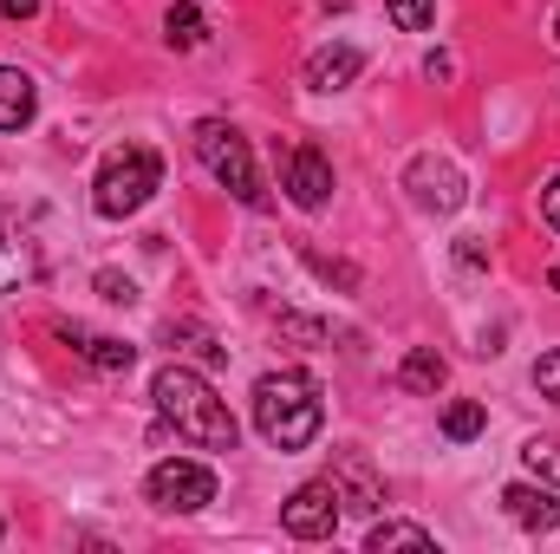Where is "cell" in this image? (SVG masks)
Returning <instances> with one entry per match:
<instances>
[{
	"instance_id": "cell-1",
	"label": "cell",
	"mask_w": 560,
	"mask_h": 554,
	"mask_svg": "<svg viewBox=\"0 0 560 554\" xmlns=\"http://www.w3.org/2000/svg\"><path fill=\"white\" fill-rule=\"evenodd\" d=\"M150 399H156L163 424H176V437L196 443V450H235V443H242L235 412H229V405L215 399V385H209L202 372H189V366H163V372L150 379Z\"/></svg>"
},
{
	"instance_id": "cell-2",
	"label": "cell",
	"mask_w": 560,
	"mask_h": 554,
	"mask_svg": "<svg viewBox=\"0 0 560 554\" xmlns=\"http://www.w3.org/2000/svg\"><path fill=\"white\" fill-rule=\"evenodd\" d=\"M326 424V405H319V385L306 372H268L255 385V430L275 443V450H306Z\"/></svg>"
},
{
	"instance_id": "cell-3",
	"label": "cell",
	"mask_w": 560,
	"mask_h": 554,
	"mask_svg": "<svg viewBox=\"0 0 560 554\" xmlns=\"http://www.w3.org/2000/svg\"><path fill=\"white\" fill-rule=\"evenodd\" d=\"M156 189H163V157H156L150 143H125V150H112V157L98 163L92 209L112 216V222H125V216H138Z\"/></svg>"
},
{
	"instance_id": "cell-4",
	"label": "cell",
	"mask_w": 560,
	"mask_h": 554,
	"mask_svg": "<svg viewBox=\"0 0 560 554\" xmlns=\"http://www.w3.org/2000/svg\"><path fill=\"white\" fill-rule=\"evenodd\" d=\"M196 157L209 163V176L235 196V203H248V209H268V189H261V176H255V157H248V138L235 131V125H222V118H202L196 125Z\"/></svg>"
},
{
	"instance_id": "cell-5",
	"label": "cell",
	"mask_w": 560,
	"mask_h": 554,
	"mask_svg": "<svg viewBox=\"0 0 560 554\" xmlns=\"http://www.w3.org/2000/svg\"><path fill=\"white\" fill-rule=\"evenodd\" d=\"M143 489H150L156 509H170V516H196V509L215 503V470H209V463H189V457H170V463L150 470Z\"/></svg>"
},
{
	"instance_id": "cell-6",
	"label": "cell",
	"mask_w": 560,
	"mask_h": 554,
	"mask_svg": "<svg viewBox=\"0 0 560 554\" xmlns=\"http://www.w3.org/2000/svg\"><path fill=\"white\" fill-rule=\"evenodd\" d=\"M280 529L300 535V542H326L339 529V483L319 476V483H300L287 503H280Z\"/></svg>"
},
{
	"instance_id": "cell-7",
	"label": "cell",
	"mask_w": 560,
	"mask_h": 554,
	"mask_svg": "<svg viewBox=\"0 0 560 554\" xmlns=\"http://www.w3.org/2000/svg\"><path fill=\"white\" fill-rule=\"evenodd\" d=\"M405 189L418 196L423 209H436V216H456L463 196H469V189H463V170L443 163V157H418V163L405 170Z\"/></svg>"
},
{
	"instance_id": "cell-8",
	"label": "cell",
	"mask_w": 560,
	"mask_h": 554,
	"mask_svg": "<svg viewBox=\"0 0 560 554\" xmlns=\"http://www.w3.org/2000/svg\"><path fill=\"white\" fill-rule=\"evenodd\" d=\"M287 196H293L300 209H326V196H332V163H326L319 143H293V157H287Z\"/></svg>"
},
{
	"instance_id": "cell-9",
	"label": "cell",
	"mask_w": 560,
	"mask_h": 554,
	"mask_svg": "<svg viewBox=\"0 0 560 554\" xmlns=\"http://www.w3.org/2000/svg\"><path fill=\"white\" fill-rule=\"evenodd\" d=\"M502 509L522 522V529H535V535H548V529H560V496H555V483H509L502 489Z\"/></svg>"
},
{
	"instance_id": "cell-10",
	"label": "cell",
	"mask_w": 560,
	"mask_h": 554,
	"mask_svg": "<svg viewBox=\"0 0 560 554\" xmlns=\"http://www.w3.org/2000/svg\"><path fill=\"white\" fill-rule=\"evenodd\" d=\"M359 72H365V53L346 46V39H339V46H319V53L306 59V85H313V92H346Z\"/></svg>"
},
{
	"instance_id": "cell-11",
	"label": "cell",
	"mask_w": 560,
	"mask_h": 554,
	"mask_svg": "<svg viewBox=\"0 0 560 554\" xmlns=\"http://www.w3.org/2000/svg\"><path fill=\"white\" fill-rule=\"evenodd\" d=\"M39 112V85L20 66H0V131H26Z\"/></svg>"
},
{
	"instance_id": "cell-12",
	"label": "cell",
	"mask_w": 560,
	"mask_h": 554,
	"mask_svg": "<svg viewBox=\"0 0 560 554\" xmlns=\"http://www.w3.org/2000/svg\"><path fill=\"white\" fill-rule=\"evenodd\" d=\"M59 339H66V346H79L98 372H131V359H138V346H125V339H112V333H79V326H59Z\"/></svg>"
},
{
	"instance_id": "cell-13",
	"label": "cell",
	"mask_w": 560,
	"mask_h": 554,
	"mask_svg": "<svg viewBox=\"0 0 560 554\" xmlns=\"http://www.w3.org/2000/svg\"><path fill=\"white\" fill-rule=\"evenodd\" d=\"M332 483H339V503H346V509H359V516H378V509H385V489H378V476H372L359 457H346V463L332 470Z\"/></svg>"
},
{
	"instance_id": "cell-14",
	"label": "cell",
	"mask_w": 560,
	"mask_h": 554,
	"mask_svg": "<svg viewBox=\"0 0 560 554\" xmlns=\"http://www.w3.org/2000/svg\"><path fill=\"white\" fill-rule=\"evenodd\" d=\"M443 379H450V366H443V353H436V346H418V353L398 366V385H405V392H436Z\"/></svg>"
},
{
	"instance_id": "cell-15",
	"label": "cell",
	"mask_w": 560,
	"mask_h": 554,
	"mask_svg": "<svg viewBox=\"0 0 560 554\" xmlns=\"http://www.w3.org/2000/svg\"><path fill=\"white\" fill-rule=\"evenodd\" d=\"M365 549H372V554H392V549H418V554H430L436 542H430V529H418V522H378Z\"/></svg>"
},
{
	"instance_id": "cell-16",
	"label": "cell",
	"mask_w": 560,
	"mask_h": 554,
	"mask_svg": "<svg viewBox=\"0 0 560 554\" xmlns=\"http://www.w3.org/2000/svg\"><path fill=\"white\" fill-rule=\"evenodd\" d=\"M482 424H489V412H482L476 399H456V405L443 412V437H450V443H469V437H482Z\"/></svg>"
},
{
	"instance_id": "cell-17",
	"label": "cell",
	"mask_w": 560,
	"mask_h": 554,
	"mask_svg": "<svg viewBox=\"0 0 560 554\" xmlns=\"http://www.w3.org/2000/svg\"><path fill=\"white\" fill-rule=\"evenodd\" d=\"M163 33H170V46H202V39H209V20H202L196 7H170Z\"/></svg>"
},
{
	"instance_id": "cell-18",
	"label": "cell",
	"mask_w": 560,
	"mask_h": 554,
	"mask_svg": "<svg viewBox=\"0 0 560 554\" xmlns=\"http://www.w3.org/2000/svg\"><path fill=\"white\" fill-rule=\"evenodd\" d=\"M522 463H528L541 483H560V437H528V443H522Z\"/></svg>"
},
{
	"instance_id": "cell-19",
	"label": "cell",
	"mask_w": 560,
	"mask_h": 554,
	"mask_svg": "<svg viewBox=\"0 0 560 554\" xmlns=\"http://www.w3.org/2000/svg\"><path fill=\"white\" fill-rule=\"evenodd\" d=\"M26 275H33V262H26V249L7 235V222H0V293H13Z\"/></svg>"
},
{
	"instance_id": "cell-20",
	"label": "cell",
	"mask_w": 560,
	"mask_h": 554,
	"mask_svg": "<svg viewBox=\"0 0 560 554\" xmlns=\"http://www.w3.org/2000/svg\"><path fill=\"white\" fill-rule=\"evenodd\" d=\"M385 13H392L398 33H423L436 20V0H385Z\"/></svg>"
},
{
	"instance_id": "cell-21",
	"label": "cell",
	"mask_w": 560,
	"mask_h": 554,
	"mask_svg": "<svg viewBox=\"0 0 560 554\" xmlns=\"http://www.w3.org/2000/svg\"><path fill=\"white\" fill-rule=\"evenodd\" d=\"M535 385H541V399H555L560 405V353H548V359L535 366Z\"/></svg>"
},
{
	"instance_id": "cell-22",
	"label": "cell",
	"mask_w": 560,
	"mask_h": 554,
	"mask_svg": "<svg viewBox=\"0 0 560 554\" xmlns=\"http://www.w3.org/2000/svg\"><path fill=\"white\" fill-rule=\"evenodd\" d=\"M98 293H105L112 307H131V300H138V287H131L125 275H98Z\"/></svg>"
},
{
	"instance_id": "cell-23",
	"label": "cell",
	"mask_w": 560,
	"mask_h": 554,
	"mask_svg": "<svg viewBox=\"0 0 560 554\" xmlns=\"http://www.w3.org/2000/svg\"><path fill=\"white\" fill-rule=\"evenodd\" d=\"M456 262H463V268H482V262H489V249H482L476 235H463V242H456Z\"/></svg>"
},
{
	"instance_id": "cell-24",
	"label": "cell",
	"mask_w": 560,
	"mask_h": 554,
	"mask_svg": "<svg viewBox=\"0 0 560 554\" xmlns=\"http://www.w3.org/2000/svg\"><path fill=\"white\" fill-rule=\"evenodd\" d=\"M541 216H548V229H560V176H548V189H541Z\"/></svg>"
},
{
	"instance_id": "cell-25",
	"label": "cell",
	"mask_w": 560,
	"mask_h": 554,
	"mask_svg": "<svg viewBox=\"0 0 560 554\" xmlns=\"http://www.w3.org/2000/svg\"><path fill=\"white\" fill-rule=\"evenodd\" d=\"M0 7H7V20H33L39 13V0H0Z\"/></svg>"
},
{
	"instance_id": "cell-26",
	"label": "cell",
	"mask_w": 560,
	"mask_h": 554,
	"mask_svg": "<svg viewBox=\"0 0 560 554\" xmlns=\"http://www.w3.org/2000/svg\"><path fill=\"white\" fill-rule=\"evenodd\" d=\"M548 280H555V293H560V262H555V268H548Z\"/></svg>"
},
{
	"instance_id": "cell-27",
	"label": "cell",
	"mask_w": 560,
	"mask_h": 554,
	"mask_svg": "<svg viewBox=\"0 0 560 554\" xmlns=\"http://www.w3.org/2000/svg\"><path fill=\"white\" fill-rule=\"evenodd\" d=\"M555 39H560V13H555Z\"/></svg>"
}]
</instances>
